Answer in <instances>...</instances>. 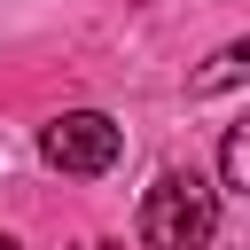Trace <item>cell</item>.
I'll return each mask as SVG.
<instances>
[{"label": "cell", "mask_w": 250, "mask_h": 250, "mask_svg": "<svg viewBox=\"0 0 250 250\" xmlns=\"http://www.w3.org/2000/svg\"><path fill=\"white\" fill-rule=\"evenodd\" d=\"M141 250H203L211 234H219V195H211V180L203 172H156L148 180V195H141Z\"/></svg>", "instance_id": "6da1fadb"}, {"label": "cell", "mask_w": 250, "mask_h": 250, "mask_svg": "<svg viewBox=\"0 0 250 250\" xmlns=\"http://www.w3.org/2000/svg\"><path fill=\"white\" fill-rule=\"evenodd\" d=\"M39 156L70 180H102L117 156H125V125L102 117V109H62L55 125H39Z\"/></svg>", "instance_id": "7a4b0ae2"}, {"label": "cell", "mask_w": 250, "mask_h": 250, "mask_svg": "<svg viewBox=\"0 0 250 250\" xmlns=\"http://www.w3.org/2000/svg\"><path fill=\"white\" fill-rule=\"evenodd\" d=\"M227 86H250V39H227L219 55H203V62L188 70V94H195V102H211V94H227Z\"/></svg>", "instance_id": "3957f363"}, {"label": "cell", "mask_w": 250, "mask_h": 250, "mask_svg": "<svg viewBox=\"0 0 250 250\" xmlns=\"http://www.w3.org/2000/svg\"><path fill=\"white\" fill-rule=\"evenodd\" d=\"M219 180H227L234 195H250V117H234V125L219 133Z\"/></svg>", "instance_id": "277c9868"}, {"label": "cell", "mask_w": 250, "mask_h": 250, "mask_svg": "<svg viewBox=\"0 0 250 250\" xmlns=\"http://www.w3.org/2000/svg\"><path fill=\"white\" fill-rule=\"evenodd\" d=\"M0 250H16V242H8V234H0Z\"/></svg>", "instance_id": "5b68a950"}]
</instances>
